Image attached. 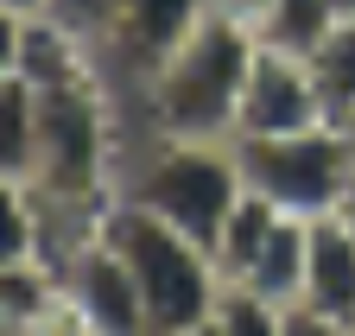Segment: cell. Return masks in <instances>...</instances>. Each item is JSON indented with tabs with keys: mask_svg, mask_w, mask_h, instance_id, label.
Here are the masks:
<instances>
[{
	"mask_svg": "<svg viewBox=\"0 0 355 336\" xmlns=\"http://www.w3.org/2000/svg\"><path fill=\"white\" fill-rule=\"evenodd\" d=\"M260 32L216 7L197 19V32L178 45L140 89L127 96L133 134H191V140H235V114H241V82L254 64Z\"/></svg>",
	"mask_w": 355,
	"mask_h": 336,
	"instance_id": "6da1fadb",
	"label": "cell"
},
{
	"mask_svg": "<svg viewBox=\"0 0 355 336\" xmlns=\"http://www.w3.org/2000/svg\"><path fill=\"white\" fill-rule=\"evenodd\" d=\"M96 229L114 241V254L127 260L133 285L146 305V336H203V317L222 292V267L203 241H191L184 229H171L165 216H153L146 203L114 197Z\"/></svg>",
	"mask_w": 355,
	"mask_h": 336,
	"instance_id": "7a4b0ae2",
	"label": "cell"
},
{
	"mask_svg": "<svg viewBox=\"0 0 355 336\" xmlns=\"http://www.w3.org/2000/svg\"><path fill=\"white\" fill-rule=\"evenodd\" d=\"M241 191L248 184H241L235 140H191V134H133L127 140L121 197L146 203L153 216L203 241L209 254L222 241V222L235 216Z\"/></svg>",
	"mask_w": 355,
	"mask_h": 336,
	"instance_id": "3957f363",
	"label": "cell"
},
{
	"mask_svg": "<svg viewBox=\"0 0 355 336\" xmlns=\"http://www.w3.org/2000/svg\"><path fill=\"white\" fill-rule=\"evenodd\" d=\"M235 159L241 184L292 216H330L343 203V184L355 178V146L336 121H318L298 134H241Z\"/></svg>",
	"mask_w": 355,
	"mask_h": 336,
	"instance_id": "277c9868",
	"label": "cell"
},
{
	"mask_svg": "<svg viewBox=\"0 0 355 336\" xmlns=\"http://www.w3.org/2000/svg\"><path fill=\"white\" fill-rule=\"evenodd\" d=\"M64 305H70V330L83 336H146V305L133 285L127 260L114 254V241L89 222L70 254H64Z\"/></svg>",
	"mask_w": 355,
	"mask_h": 336,
	"instance_id": "5b68a950",
	"label": "cell"
},
{
	"mask_svg": "<svg viewBox=\"0 0 355 336\" xmlns=\"http://www.w3.org/2000/svg\"><path fill=\"white\" fill-rule=\"evenodd\" d=\"M209 7H216V0H121V13H114L102 51H96L102 70H108V82L121 89V102L197 32V19Z\"/></svg>",
	"mask_w": 355,
	"mask_h": 336,
	"instance_id": "8992f818",
	"label": "cell"
},
{
	"mask_svg": "<svg viewBox=\"0 0 355 336\" xmlns=\"http://www.w3.org/2000/svg\"><path fill=\"white\" fill-rule=\"evenodd\" d=\"M330 121L324 96H318V76H311L304 51L286 45H254L248 82H241V114H235V140L241 134H298V127H318Z\"/></svg>",
	"mask_w": 355,
	"mask_h": 336,
	"instance_id": "52a82bcc",
	"label": "cell"
},
{
	"mask_svg": "<svg viewBox=\"0 0 355 336\" xmlns=\"http://www.w3.org/2000/svg\"><path fill=\"white\" fill-rule=\"evenodd\" d=\"M336 336L355 330V229L343 216H311V267H304V299Z\"/></svg>",
	"mask_w": 355,
	"mask_h": 336,
	"instance_id": "ba28073f",
	"label": "cell"
},
{
	"mask_svg": "<svg viewBox=\"0 0 355 336\" xmlns=\"http://www.w3.org/2000/svg\"><path fill=\"white\" fill-rule=\"evenodd\" d=\"M304 64H311V76H318V96H324L330 121L343 127V121L355 114V13H336L318 38H311Z\"/></svg>",
	"mask_w": 355,
	"mask_h": 336,
	"instance_id": "9c48e42d",
	"label": "cell"
},
{
	"mask_svg": "<svg viewBox=\"0 0 355 336\" xmlns=\"http://www.w3.org/2000/svg\"><path fill=\"white\" fill-rule=\"evenodd\" d=\"M203 336H279V305H266L260 292L222 279L216 305H209V317H203Z\"/></svg>",
	"mask_w": 355,
	"mask_h": 336,
	"instance_id": "30bf717a",
	"label": "cell"
},
{
	"mask_svg": "<svg viewBox=\"0 0 355 336\" xmlns=\"http://www.w3.org/2000/svg\"><path fill=\"white\" fill-rule=\"evenodd\" d=\"M336 19L330 0H260V19L254 32L266 38V45H286V51H304L311 38H318L324 26Z\"/></svg>",
	"mask_w": 355,
	"mask_h": 336,
	"instance_id": "8fae6325",
	"label": "cell"
},
{
	"mask_svg": "<svg viewBox=\"0 0 355 336\" xmlns=\"http://www.w3.org/2000/svg\"><path fill=\"white\" fill-rule=\"evenodd\" d=\"M38 13L58 19L70 38H83L89 51H102V38H108V26H114V13H121V0H44ZM96 64H102V58H96Z\"/></svg>",
	"mask_w": 355,
	"mask_h": 336,
	"instance_id": "7c38bea8",
	"label": "cell"
},
{
	"mask_svg": "<svg viewBox=\"0 0 355 336\" xmlns=\"http://www.w3.org/2000/svg\"><path fill=\"white\" fill-rule=\"evenodd\" d=\"M330 216H343V222H349V229H355V178H349V184H343V203H336V209H330Z\"/></svg>",
	"mask_w": 355,
	"mask_h": 336,
	"instance_id": "4fadbf2b",
	"label": "cell"
},
{
	"mask_svg": "<svg viewBox=\"0 0 355 336\" xmlns=\"http://www.w3.org/2000/svg\"><path fill=\"white\" fill-rule=\"evenodd\" d=\"M44 0H0V13H38Z\"/></svg>",
	"mask_w": 355,
	"mask_h": 336,
	"instance_id": "5bb4252c",
	"label": "cell"
},
{
	"mask_svg": "<svg viewBox=\"0 0 355 336\" xmlns=\"http://www.w3.org/2000/svg\"><path fill=\"white\" fill-rule=\"evenodd\" d=\"M330 7H336V13H355V0H330Z\"/></svg>",
	"mask_w": 355,
	"mask_h": 336,
	"instance_id": "9a60e30c",
	"label": "cell"
},
{
	"mask_svg": "<svg viewBox=\"0 0 355 336\" xmlns=\"http://www.w3.org/2000/svg\"><path fill=\"white\" fill-rule=\"evenodd\" d=\"M343 134H349V146H355V114H349V121H343Z\"/></svg>",
	"mask_w": 355,
	"mask_h": 336,
	"instance_id": "2e32d148",
	"label": "cell"
}]
</instances>
